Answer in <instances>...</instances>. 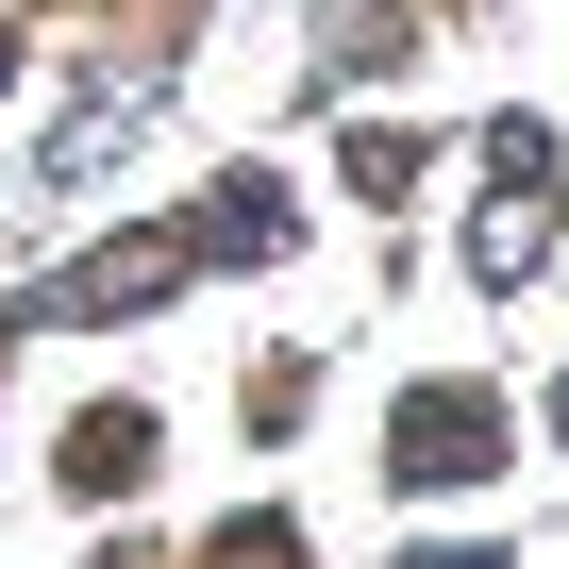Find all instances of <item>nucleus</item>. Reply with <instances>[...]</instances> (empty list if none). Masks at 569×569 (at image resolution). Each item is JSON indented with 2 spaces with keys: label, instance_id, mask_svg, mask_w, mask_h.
<instances>
[{
  "label": "nucleus",
  "instance_id": "20e7f679",
  "mask_svg": "<svg viewBox=\"0 0 569 569\" xmlns=\"http://www.w3.org/2000/svg\"><path fill=\"white\" fill-rule=\"evenodd\" d=\"M419 569H486V552H419Z\"/></svg>",
  "mask_w": 569,
  "mask_h": 569
},
{
  "label": "nucleus",
  "instance_id": "f03ea898",
  "mask_svg": "<svg viewBox=\"0 0 569 569\" xmlns=\"http://www.w3.org/2000/svg\"><path fill=\"white\" fill-rule=\"evenodd\" d=\"M284 234H302V201H284V184H268V168H234V184H218V218H201V234H184V251H201V268H268V251H284Z\"/></svg>",
  "mask_w": 569,
  "mask_h": 569
},
{
  "label": "nucleus",
  "instance_id": "39448f33",
  "mask_svg": "<svg viewBox=\"0 0 569 569\" xmlns=\"http://www.w3.org/2000/svg\"><path fill=\"white\" fill-rule=\"evenodd\" d=\"M0 84H18V34H0Z\"/></svg>",
  "mask_w": 569,
  "mask_h": 569
},
{
  "label": "nucleus",
  "instance_id": "f257e3e1",
  "mask_svg": "<svg viewBox=\"0 0 569 569\" xmlns=\"http://www.w3.org/2000/svg\"><path fill=\"white\" fill-rule=\"evenodd\" d=\"M486 452H502V402H486V386H419V402L386 419V469H402V486H469Z\"/></svg>",
  "mask_w": 569,
  "mask_h": 569
},
{
  "label": "nucleus",
  "instance_id": "7ed1b4c3",
  "mask_svg": "<svg viewBox=\"0 0 569 569\" xmlns=\"http://www.w3.org/2000/svg\"><path fill=\"white\" fill-rule=\"evenodd\" d=\"M151 452H168V436H151V402L68 419V486H84V502H134V486H151Z\"/></svg>",
  "mask_w": 569,
  "mask_h": 569
}]
</instances>
